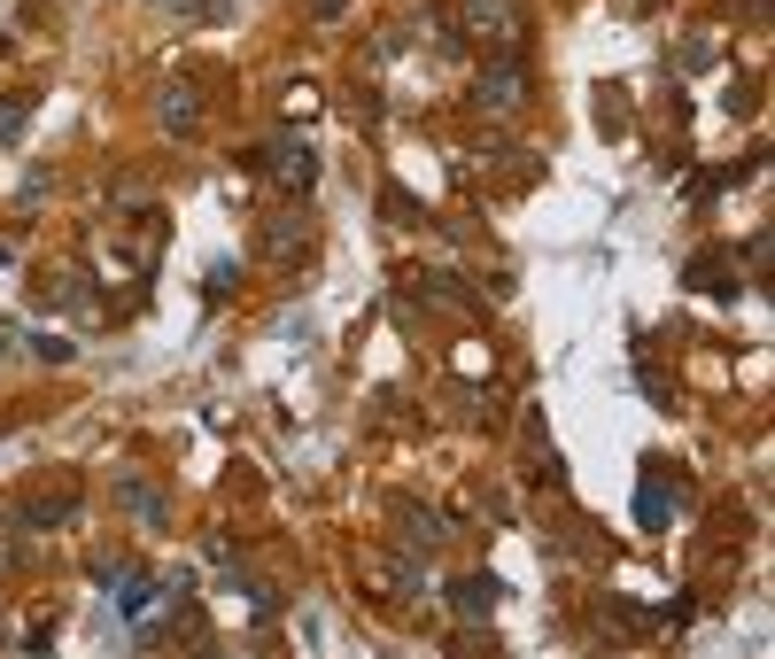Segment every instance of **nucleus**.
Here are the masks:
<instances>
[{"label":"nucleus","mask_w":775,"mask_h":659,"mask_svg":"<svg viewBox=\"0 0 775 659\" xmlns=\"http://www.w3.org/2000/svg\"><path fill=\"white\" fill-rule=\"evenodd\" d=\"M342 8H349V0H318V16H342Z\"/></svg>","instance_id":"39448f33"},{"label":"nucleus","mask_w":775,"mask_h":659,"mask_svg":"<svg viewBox=\"0 0 775 659\" xmlns=\"http://www.w3.org/2000/svg\"><path fill=\"white\" fill-rule=\"evenodd\" d=\"M0 349H8V326H0Z\"/></svg>","instance_id":"423d86ee"},{"label":"nucleus","mask_w":775,"mask_h":659,"mask_svg":"<svg viewBox=\"0 0 775 659\" xmlns=\"http://www.w3.org/2000/svg\"><path fill=\"white\" fill-rule=\"evenodd\" d=\"M55 520H70V504H55V497H39V504H32V527H55Z\"/></svg>","instance_id":"f03ea898"},{"label":"nucleus","mask_w":775,"mask_h":659,"mask_svg":"<svg viewBox=\"0 0 775 659\" xmlns=\"http://www.w3.org/2000/svg\"><path fill=\"white\" fill-rule=\"evenodd\" d=\"M481 101H520V78H481Z\"/></svg>","instance_id":"7ed1b4c3"},{"label":"nucleus","mask_w":775,"mask_h":659,"mask_svg":"<svg viewBox=\"0 0 775 659\" xmlns=\"http://www.w3.org/2000/svg\"><path fill=\"white\" fill-rule=\"evenodd\" d=\"M675 473H667V465H643V489H636V527H675Z\"/></svg>","instance_id":"f257e3e1"},{"label":"nucleus","mask_w":775,"mask_h":659,"mask_svg":"<svg viewBox=\"0 0 775 659\" xmlns=\"http://www.w3.org/2000/svg\"><path fill=\"white\" fill-rule=\"evenodd\" d=\"M23 109H32V101H8V109H0V140H16V124H23Z\"/></svg>","instance_id":"20e7f679"}]
</instances>
